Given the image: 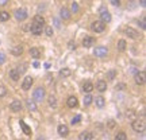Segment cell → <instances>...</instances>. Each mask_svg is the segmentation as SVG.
<instances>
[{"label": "cell", "instance_id": "cell-1", "mask_svg": "<svg viewBox=\"0 0 146 140\" xmlns=\"http://www.w3.org/2000/svg\"><path fill=\"white\" fill-rule=\"evenodd\" d=\"M131 127H133V129L135 131V132H138V133H142V132H145V121L143 120H134L133 121V124H131Z\"/></svg>", "mask_w": 146, "mask_h": 140}, {"label": "cell", "instance_id": "cell-2", "mask_svg": "<svg viewBox=\"0 0 146 140\" xmlns=\"http://www.w3.org/2000/svg\"><path fill=\"white\" fill-rule=\"evenodd\" d=\"M27 16H29V14H27V11L25 10V8H18V10L15 11V19L19 22H23L27 19Z\"/></svg>", "mask_w": 146, "mask_h": 140}, {"label": "cell", "instance_id": "cell-3", "mask_svg": "<svg viewBox=\"0 0 146 140\" xmlns=\"http://www.w3.org/2000/svg\"><path fill=\"white\" fill-rule=\"evenodd\" d=\"M45 89L43 88H36L35 90H34V93H33V97H34V100L35 101H42V100L45 99Z\"/></svg>", "mask_w": 146, "mask_h": 140}, {"label": "cell", "instance_id": "cell-4", "mask_svg": "<svg viewBox=\"0 0 146 140\" xmlns=\"http://www.w3.org/2000/svg\"><path fill=\"white\" fill-rule=\"evenodd\" d=\"M92 30H94L95 32H103L106 30V23H103L102 20H96L92 23Z\"/></svg>", "mask_w": 146, "mask_h": 140}, {"label": "cell", "instance_id": "cell-5", "mask_svg": "<svg viewBox=\"0 0 146 140\" xmlns=\"http://www.w3.org/2000/svg\"><path fill=\"white\" fill-rule=\"evenodd\" d=\"M125 34L129 36V38H131V39H139V38H141V36H139V32L137 31V30H134V28H131V27H126Z\"/></svg>", "mask_w": 146, "mask_h": 140}, {"label": "cell", "instance_id": "cell-6", "mask_svg": "<svg viewBox=\"0 0 146 140\" xmlns=\"http://www.w3.org/2000/svg\"><path fill=\"white\" fill-rule=\"evenodd\" d=\"M134 81H135L137 85H145V82H146V74H145V72H138V73H135Z\"/></svg>", "mask_w": 146, "mask_h": 140}, {"label": "cell", "instance_id": "cell-7", "mask_svg": "<svg viewBox=\"0 0 146 140\" xmlns=\"http://www.w3.org/2000/svg\"><path fill=\"white\" fill-rule=\"evenodd\" d=\"M94 54L96 55V57L103 58V57H106V55L108 54V50H107V47L100 46V47H96V49H95V50H94Z\"/></svg>", "mask_w": 146, "mask_h": 140}, {"label": "cell", "instance_id": "cell-8", "mask_svg": "<svg viewBox=\"0 0 146 140\" xmlns=\"http://www.w3.org/2000/svg\"><path fill=\"white\" fill-rule=\"evenodd\" d=\"M33 82H34V80H33V77H30V76H27L25 80H23V82H22V89L23 90H29V89L31 88Z\"/></svg>", "mask_w": 146, "mask_h": 140}, {"label": "cell", "instance_id": "cell-9", "mask_svg": "<svg viewBox=\"0 0 146 140\" xmlns=\"http://www.w3.org/2000/svg\"><path fill=\"white\" fill-rule=\"evenodd\" d=\"M10 109L12 110V112H21L22 109V103L19 101V100H15V101H12L10 104Z\"/></svg>", "mask_w": 146, "mask_h": 140}, {"label": "cell", "instance_id": "cell-10", "mask_svg": "<svg viewBox=\"0 0 146 140\" xmlns=\"http://www.w3.org/2000/svg\"><path fill=\"white\" fill-rule=\"evenodd\" d=\"M66 105H68L69 108H77L78 100L76 99L74 96H70V97H68V100H66Z\"/></svg>", "mask_w": 146, "mask_h": 140}, {"label": "cell", "instance_id": "cell-11", "mask_svg": "<svg viewBox=\"0 0 146 140\" xmlns=\"http://www.w3.org/2000/svg\"><path fill=\"white\" fill-rule=\"evenodd\" d=\"M100 20L103 22V23H110V22H111V14L106 10L102 11V12H100Z\"/></svg>", "mask_w": 146, "mask_h": 140}, {"label": "cell", "instance_id": "cell-12", "mask_svg": "<svg viewBox=\"0 0 146 140\" xmlns=\"http://www.w3.org/2000/svg\"><path fill=\"white\" fill-rule=\"evenodd\" d=\"M57 131H58V135L60 136H68L69 135V128L66 127L65 124H61V125H58V128H57Z\"/></svg>", "mask_w": 146, "mask_h": 140}, {"label": "cell", "instance_id": "cell-13", "mask_svg": "<svg viewBox=\"0 0 146 140\" xmlns=\"http://www.w3.org/2000/svg\"><path fill=\"white\" fill-rule=\"evenodd\" d=\"M60 16H61V19H64V20H69V19H70V11H69L68 8L62 7V8L60 10Z\"/></svg>", "mask_w": 146, "mask_h": 140}, {"label": "cell", "instance_id": "cell-14", "mask_svg": "<svg viewBox=\"0 0 146 140\" xmlns=\"http://www.w3.org/2000/svg\"><path fill=\"white\" fill-rule=\"evenodd\" d=\"M30 30H31V34H34V35H41V34H42V26H41V24L33 23Z\"/></svg>", "mask_w": 146, "mask_h": 140}, {"label": "cell", "instance_id": "cell-15", "mask_svg": "<svg viewBox=\"0 0 146 140\" xmlns=\"http://www.w3.org/2000/svg\"><path fill=\"white\" fill-rule=\"evenodd\" d=\"M94 42H95V39L92 36H85L83 39V46L85 47V49H89V47L94 45Z\"/></svg>", "mask_w": 146, "mask_h": 140}, {"label": "cell", "instance_id": "cell-16", "mask_svg": "<svg viewBox=\"0 0 146 140\" xmlns=\"http://www.w3.org/2000/svg\"><path fill=\"white\" fill-rule=\"evenodd\" d=\"M96 89H98V92H106L107 90V82L106 81H98L96 82Z\"/></svg>", "mask_w": 146, "mask_h": 140}, {"label": "cell", "instance_id": "cell-17", "mask_svg": "<svg viewBox=\"0 0 146 140\" xmlns=\"http://www.w3.org/2000/svg\"><path fill=\"white\" fill-rule=\"evenodd\" d=\"M19 124H21V128H22V131L25 132V135H27V136L31 135V129H30V128L27 127L26 123H25L23 120H21V121H19Z\"/></svg>", "mask_w": 146, "mask_h": 140}, {"label": "cell", "instance_id": "cell-18", "mask_svg": "<svg viewBox=\"0 0 146 140\" xmlns=\"http://www.w3.org/2000/svg\"><path fill=\"white\" fill-rule=\"evenodd\" d=\"M22 53H23V47L22 46H15L14 49H11V54H12V55H15V57L22 55Z\"/></svg>", "mask_w": 146, "mask_h": 140}, {"label": "cell", "instance_id": "cell-19", "mask_svg": "<svg viewBox=\"0 0 146 140\" xmlns=\"http://www.w3.org/2000/svg\"><path fill=\"white\" fill-rule=\"evenodd\" d=\"M10 78L12 80V81H19L21 74L18 73V70H16V69H12V70H10Z\"/></svg>", "mask_w": 146, "mask_h": 140}, {"label": "cell", "instance_id": "cell-20", "mask_svg": "<svg viewBox=\"0 0 146 140\" xmlns=\"http://www.w3.org/2000/svg\"><path fill=\"white\" fill-rule=\"evenodd\" d=\"M30 55H31L33 58L38 59V58L41 57V51H39V49H38V47H31V49H30Z\"/></svg>", "mask_w": 146, "mask_h": 140}, {"label": "cell", "instance_id": "cell-21", "mask_svg": "<svg viewBox=\"0 0 146 140\" xmlns=\"http://www.w3.org/2000/svg\"><path fill=\"white\" fill-rule=\"evenodd\" d=\"M95 104H96V106H98V108H103V106L106 105V100H104V97H102V96L96 97V99H95Z\"/></svg>", "mask_w": 146, "mask_h": 140}, {"label": "cell", "instance_id": "cell-22", "mask_svg": "<svg viewBox=\"0 0 146 140\" xmlns=\"http://www.w3.org/2000/svg\"><path fill=\"white\" fill-rule=\"evenodd\" d=\"M92 137H94V135L91 132H83V133H80V136H78L80 140H92Z\"/></svg>", "mask_w": 146, "mask_h": 140}, {"label": "cell", "instance_id": "cell-23", "mask_svg": "<svg viewBox=\"0 0 146 140\" xmlns=\"http://www.w3.org/2000/svg\"><path fill=\"white\" fill-rule=\"evenodd\" d=\"M33 23H36V24H41V26H43L45 24V18L41 15H35L34 16V20H33Z\"/></svg>", "mask_w": 146, "mask_h": 140}, {"label": "cell", "instance_id": "cell-24", "mask_svg": "<svg viewBox=\"0 0 146 140\" xmlns=\"http://www.w3.org/2000/svg\"><path fill=\"white\" fill-rule=\"evenodd\" d=\"M47 101H49V105L52 106V108H56L57 106V97L56 96H49V99H47Z\"/></svg>", "mask_w": 146, "mask_h": 140}, {"label": "cell", "instance_id": "cell-25", "mask_svg": "<svg viewBox=\"0 0 146 140\" xmlns=\"http://www.w3.org/2000/svg\"><path fill=\"white\" fill-rule=\"evenodd\" d=\"M126 49H127V43H126L125 39H120L119 42H118V50L119 51H125Z\"/></svg>", "mask_w": 146, "mask_h": 140}, {"label": "cell", "instance_id": "cell-26", "mask_svg": "<svg viewBox=\"0 0 146 140\" xmlns=\"http://www.w3.org/2000/svg\"><path fill=\"white\" fill-rule=\"evenodd\" d=\"M83 90L85 92V93H91L92 90H94V85L91 82H85L84 83V86H83Z\"/></svg>", "mask_w": 146, "mask_h": 140}, {"label": "cell", "instance_id": "cell-27", "mask_svg": "<svg viewBox=\"0 0 146 140\" xmlns=\"http://www.w3.org/2000/svg\"><path fill=\"white\" fill-rule=\"evenodd\" d=\"M92 101H94V99H92V96L89 93H87L85 96H84V105L85 106H88V105L92 104Z\"/></svg>", "mask_w": 146, "mask_h": 140}, {"label": "cell", "instance_id": "cell-28", "mask_svg": "<svg viewBox=\"0 0 146 140\" xmlns=\"http://www.w3.org/2000/svg\"><path fill=\"white\" fill-rule=\"evenodd\" d=\"M70 74H72V72H70V69H68V68H64L60 70V76H61V77H69Z\"/></svg>", "mask_w": 146, "mask_h": 140}, {"label": "cell", "instance_id": "cell-29", "mask_svg": "<svg viewBox=\"0 0 146 140\" xmlns=\"http://www.w3.org/2000/svg\"><path fill=\"white\" fill-rule=\"evenodd\" d=\"M8 19H10V14L5 11H1L0 12V22H7Z\"/></svg>", "mask_w": 146, "mask_h": 140}, {"label": "cell", "instance_id": "cell-30", "mask_svg": "<svg viewBox=\"0 0 146 140\" xmlns=\"http://www.w3.org/2000/svg\"><path fill=\"white\" fill-rule=\"evenodd\" d=\"M126 116H127V119L133 120V121H134V120H137V113L134 112V110H131V109H130V110H127Z\"/></svg>", "mask_w": 146, "mask_h": 140}, {"label": "cell", "instance_id": "cell-31", "mask_svg": "<svg viewBox=\"0 0 146 140\" xmlns=\"http://www.w3.org/2000/svg\"><path fill=\"white\" fill-rule=\"evenodd\" d=\"M115 140H127V135L125 132H118V135L115 136Z\"/></svg>", "mask_w": 146, "mask_h": 140}, {"label": "cell", "instance_id": "cell-32", "mask_svg": "<svg viewBox=\"0 0 146 140\" xmlns=\"http://www.w3.org/2000/svg\"><path fill=\"white\" fill-rule=\"evenodd\" d=\"M27 108L30 109V110H33V112H34V110H36L35 103H34V101H29V103H27Z\"/></svg>", "mask_w": 146, "mask_h": 140}, {"label": "cell", "instance_id": "cell-33", "mask_svg": "<svg viewBox=\"0 0 146 140\" xmlns=\"http://www.w3.org/2000/svg\"><path fill=\"white\" fill-rule=\"evenodd\" d=\"M45 34H46L47 36H53V27H50V26L45 27Z\"/></svg>", "mask_w": 146, "mask_h": 140}, {"label": "cell", "instance_id": "cell-34", "mask_svg": "<svg viewBox=\"0 0 146 140\" xmlns=\"http://www.w3.org/2000/svg\"><path fill=\"white\" fill-rule=\"evenodd\" d=\"M26 69H27V65H26V63H22V65L16 69V70H18V73H19V74H22V73L26 72Z\"/></svg>", "mask_w": 146, "mask_h": 140}, {"label": "cell", "instance_id": "cell-35", "mask_svg": "<svg viewBox=\"0 0 146 140\" xmlns=\"http://www.w3.org/2000/svg\"><path fill=\"white\" fill-rule=\"evenodd\" d=\"M115 76H116V70H110L108 74H107V77H108L110 81H112V80L115 78Z\"/></svg>", "mask_w": 146, "mask_h": 140}, {"label": "cell", "instance_id": "cell-36", "mask_svg": "<svg viewBox=\"0 0 146 140\" xmlns=\"http://www.w3.org/2000/svg\"><path fill=\"white\" fill-rule=\"evenodd\" d=\"M80 121H81V116H80V114H77L76 117H73V119H72V125H76V124H78Z\"/></svg>", "mask_w": 146, "mask_h": 140}, {"label": "cell", "instance_id": "cell-37", "mask_svg": "<svg viewBox=\"0 0 146 140\" xmlns=\"http://www.w3.org/2000/svg\"><path fill=\"white\" fill-rule=\"evenodd\" d=\"M53 23H54V26L57 27L58 30L61 28V22H60V19H58V18H53Z\"/></svg>", "mask_w": 146, "mask_h": 140}, {"label": "cell", "instance_id": "cell-38", "mask_svg": "<svg viewBox=\"0 0 146 140\" xmlns=\"http://www.w3.org/2000/svg\"><path fill=\"white\" fill-rule=\"evenodd\" d=\"M5 94H7V89H5V86L0 85V97H4Z\"/></svg>", "mask_w": 146, "mask_h": 140}, {"label": "cell", "instance_id": "cell-39", "mask_svg": "<svg viewBox=\"0 0 146 140\" xmlns=\"http://www.w3.org/2000/svg\"><path fill=\"white\" fill-rule=\"evenodd\" d=\"M72 12H74V14L78 12V4L77 3H74V1L72 3Z\"/></svg>", "mask_w": 146, "mask_h": 140}, {"label": "cell", "instance_id": "cell-40", "mask_svg": "<svg viewBox=\"0 0 146 140\" xmlns=\"http://www.w3.org/2000/svg\"><path fill=\"white\" fill-rule=\"evenodd\" d=\"M68 47H69V50H76V43L73 41H70L68 43Z\"/></svg>", "mask_w": 146, "mask_h": 140}, {"label": "cell", "instance_id": "cell-41", "mask_svg": "<svg viewBox=\"0 0 146 140\" xmlns=\"http://www.w3.org/2000/svg\"><path fill=\"white\" fill-rule=\"evenodd\" d=\"M5 59H7V58H5L4 53H1V51H0V65H3V63L5 62Z\"/></svg>", "mask_w": 146, "mask_h": 140}, {"label": "cell", "instance_id": "cell-42", "mask_svg": "<svg viewBox=\"0 0 146 140\" xmlns=\"http://www.w3.org/2000/svg\"><path fill=\"white\" fill-rule=\"evenodd\" d=\"M115 89H116V90H123V89H126V85L125 83H118V85L115 86Z\"/></svg>", "mask_w": 146, "mask_h": 140}, {"label": "cell", "instance_id": "cell-43", "mask_svg": "<svg viewBox=\"0 0 146 140\" xmlns=\"http://www.w3.org/2000/svg\"><path fill=\"white\" fill-rule=\"evenodd\" d=\"M110 1H111V4L114 7H119L120 5V0H110Z\"/></svg>", "mask_w": 146, "mask_h": 140}, {"label": "cell", "instance_id": "cell-44", "mask_svg": "<svg viewBox=\"0 0 146 140\" xmlns=\"http://www.w3.org/2000/svg\"><path fill=\"white\" fill-rule=\"evenodd\" d=\"M139 26H141L142 30H146V23H145V19H142V20L139 22Z\"/></svg>", "mask_w": 146, "mask_h": 140}, {"label": "cell", "instance_id": "cell-45", "mask_svg": "<svg viewBox=\"0 0 146 140\" xmlns=\"http://www.w3.org/2000/svg\"><path fill=\"white\" fill-rule=\"evenodd\" d=\"M115 127V121L114 120H110L108 121V128H114Z\"/></svg>", "mask_w": 146, "mask_h": 140}, {"label": "cell", "instance_id": "cell-46", "mask_svg": "<svg viewBox=\"0 0 146 140\" xmlns=\"http://www.w3.org/2000/svg\"><path fill=\"white\" fill-rule=\"evenodd\" d=\"M8 3V0H0V5H5Z\"/></svg>", "mask_w": 146, "mask_h": 140}, {"label": "cell", "instance_id": "cell-47", "mask_svg": "<svg viewBox=\"0 0 146 140\" xmlns=\"http://www.w3.org/2000/svg\"><path fill=\"white\" fill-rule=\"evenodd\" d=\"M139 4H141L142 7H145V5H146V0H139Z\"/></svg>", "mask_w": 146, "mask_h": 140}, {"label": "cell", "instance_id": "cell-48", "mask_svg": "<svg viewBox=\"0 0 146 140\" xmlns=\"http://www.w3.org/2000/svg\"><path fill=\"white\" fill-rule=\"evenodd\" d=\"M36 140H45V137H38Z\"/></svg>", "mask_w": 146, "mask_h": 140}]
</instances>
